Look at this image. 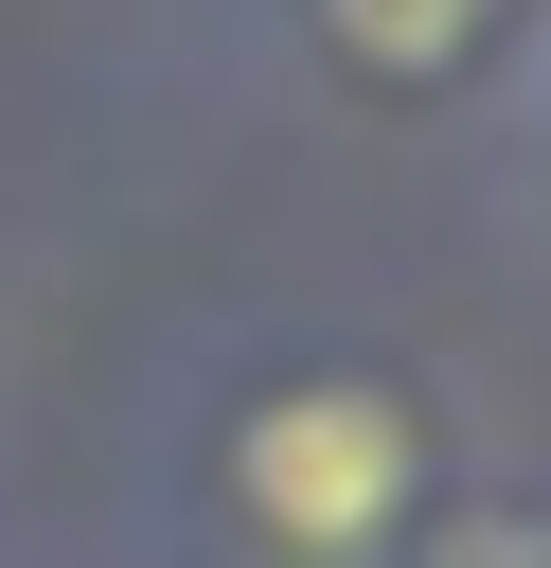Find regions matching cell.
<instances>
[{
	"label": "cell",
	"instance_id": "cell-1",
	"mask_svg": "<svg viewBox=\"0 0 551 568\" xmlns=\"http://www.w3.org/2000/svg\"><path fill=\"white\" fill-rule=\"evenodd\" d=\"M231 497H249L284 550H373V532L409 515V408L355 390V373L267 390V408L231 426Z\"/></svg>",
	"mask_w": 551,
	"mask_h": 568
},
{
	"label": "cell",
	"instance_id": "cell-2",
	"mask_svg": "<svg viewBox=\"0 0 551 568\" xmlns=\"http://www.w3.org/2000/svg\"><path fill=\"white\" fill-rule=\"evenodd\" d=\"M320 18H338L355 71H462V36H480L498 0H320Z\"/></svg>",
	"mask_w": 551,
	"mask_h": 568
}]
</instances>
